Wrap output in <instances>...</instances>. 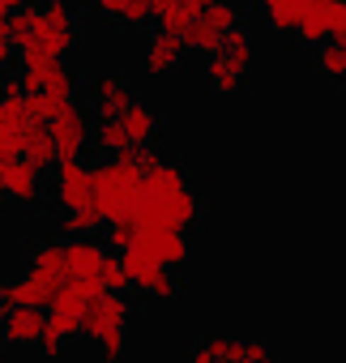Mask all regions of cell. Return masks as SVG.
Returning <instances> with one entry per match:
<instances>
[{
	"instance_id": "obj_22",
	"label": "cell",
	"mask_w": 346,
	"mask_h": 363,
	"mask_svg": "<svg viewBox=\"0 0 346 363\" xmlns=\"http://www.w3.org/2000/svg\"><path fill=\"white\" fill-rule=\"evenodd\" d=\"M244 69L227 56V52H210V65H206V82L214 94H240L244 90Z\"/></svg>"
},
{
	"instance_id": "obj_2",
	"label": "cell",
	"mask_w": 346,
	"mask_h": 363,
	"mask_svg": "<svg viewBox=\"0 0 346 363\" xmlns=\"http://www.w3.org/2000/svg\"><path fill=\"white\" fill-rule=\"evenodd\" d=\"M145 197V167H137L124 154H103V162L94 167V210L111 223V218H137Z\"/></svg>"
},
{
	"instance_id": "obj_31",
	"label": "cell",
	"mask_w": 346,
	"mask_h": 363,
	"mask_svg": "<svg viewBox=\"0 0 346 363\" xmlns=\"http://www.w3.org/2000/svg\"><path fill=\"white\" fill-rule=\"evenodd\" d=\"M43 5V18L60 30H77V9H73V0H39Z\"/></svg>"
},
{
	"instance_id": "obj_29",
	"label": "cell",
	"mask_w": 346,
	"mask_h": 363,
	"mask_svg": "<svg viewBox=\"0 0 346 363\" xmlns=\"http://www.w3.org/2000/svg\"><path fill=\"white\" fill-rule=\"evenodd\" d=\"M90 145H94L99 154H120V150H128L133 141H128V133H124V124H120V120H99V124H94Z\"/></svg>"
},
{
	"instance_id": "obj_25",
	"label": "cell",
	"mask_w": 346,
	"mask_h": 363,
	"mask_svg": "<svg viewBox=\"0 0 346 363\" xmlns=\"http://www.w3.org/2000/svg\"><path fill=\"white\" fill-rule=\"evenodd\" d=\"M303 9H308V0H261V13H265L269 30H278V35H295Z\"/></svg>"
},
{
	"instance_id": "obj_28",
	"label": "cell",
	"mask_w": 346,
	"mask_h": 363,
	"mask_svg": "<svg viewBox=\"0 0 346 363\" xmlns=\"http://www.w3.org/2000/svg\"><path fill=\"white\" fill-rule=\"evenodd\" d=\"M218 52H227L244 73H248V69H252V60H257V43H252V35H248L244 26H231V30L223 35V48H218Z\"/></svg>"
},
{
	"instance_id": "obj_36",
	"label": "cell",
	"mask_w": 346,
	"mask_h": 363,
	"mask_svg": "<svg viewBox=\"0 0 346 363\" xmlns=\"http://www.w3.org/2000/svg\"><path fill=\"white\" fill-rule=\"evenodd\" d=\"M120 154H124V158H133V162H137V167H145V171H150V167L162 158L154 145H128V150H120Z\"/></svg>"
},
{
	"instance_id": "obj_26",
	"label": "cell",
	"mask_w": 346,
	"mask_h": 363,
	"mask_svg": "<svg viewBox=\"0 0 346 363\" xmlns=\"http://www.w3.org/2000/svg\"><path fill=\"white\" fill-rule=\"evenodd\" d=\"M316 69L329 82H346V39H325L316 43Z\"/></svg>"
},
{
	"instance_id": "obj_24",
	"label": "cell",
	"mask_w": 346,
	"mask_h": 363,
	"mask_svg": "<svg viewBox=\"0 0 346 363\" xmlns=\"http://www.w3.org/2000/svg\"><path fill=\"white\" fill-rule=\"evenodd\" d=\"M329 13H333V0H308V9H303V18H299L295 39L308 43V48L325 43V39H329Z\"/></svg>"
},
{
	"instance_id": "obj_30",
	"label": "cell",
	"mask_w": 346,
	"mask_h": 363,
	"mask_svg": "<svg viewBox=\"0 0 346 363\" xmlns=\"http://www.w3.org/2000/svg\"><path fill=\"white\" fill-rule=\"evenodd\" d=\"M103 240H107V248H111V252L133 248V244H137V218H111V223H107V231H103Z\"/></svg>"
},
{
	"instance_id": "obj_3",
	"label": "cell",
	"mask_w": 346,
	"mask_h": 363,
	"mask_svg": "<svg viewBox=\"0 0 346 363\" xmlns=\"http://www.w3.org/2000/svg\"><path fill=\"white\" fill-rule=\"evenodd\" d=\"M9 35H13V48H18V60L22 65H35V60H52V56H69L77 48V30H60L43 18V5L26 0L22 9L9 13Z\"/></svg>"
},
{
	"instance_id": "obj_12",
	"label": "cell",
	"mask_w": 346,
	"mask_h": 363,
	"mask_svg": "<svg viewBox=\"0 0 346 363\" xmlns=\"http://www.w3.org/2000/svg\"><path fill=\"white\" fill-rule=\"evenodd\" d=\"M128 316H133L128 295H124V291H107V286H103V295L82 312V337L99 342V337H103V333H111V329H128Z\"/></svg>"
},
{
	"instance_id": "obj_7",
	"label": "cell",
	"mask_w": 346,
	"mask_h": 363,
	"mask_svg": "<svg viewBox=\"0 0 346 363\" xmlns=\"http://www.w3.org/2000/svg\"><path fill=\"white\" fill-rule=\"evenodd\" d=\"M22 86H26L30 94H48V99L60 103V107L77 99V77H73V69L65 65V56L22 65Z\"/></svg>"
},
{
	"instance_id": "obj_23",
	"label": "cell",
	"mask_w": 346,
	"mask_h": 363,
	"mask_svg": "<svg viewBox=\"0 0 346 363\" xmlns=\"http://www.w3.org/2000/svg\"><path fill=\"white\" fill-rule=\"evenodd\" d=\"M99 295H103V282H99V278H82V274H73V278L60 286V295H56L52 303H56V308H69V312L82 316Z\"/></svg>"
},
{
	"instance_id": "obj_34",
	"label": "cell",
	"mask_w": 346,
	"mask_h": 363,
	"mask_svg": "<svg viewBox=\"0 0 346 363\" xmlns=\"http://www.w3.org/2000/svg\"><path fill=\"white\" fill-rule=\"evenodd\" d=\"M18 60V48H13V35H9V18L0 13V73H9Z\"/></svg>"
},
{
	"instance_id": "obj_10",
	"label": "cell",
	"mask_w": 346,
	"mask_h": 363,
	"mask_svg": "<svg viewBox=\"0 0 346 363\" xmlns=\"http://www.w3.org/2000/svg\"><path fill=\"white\" fill-rule=\"evenodd\" d=\"M90 107H82L77 99L73 103H65L52 120H48V128H52V137H56V150H60V158H77L86 145H90V137H94V124H90Z\"/></svg>"
},
{
	"instance_id": "obj_27",
	"label": "cell",
	"mask_w": 346,
	"mask_h": 363,
	"mask_svg": "<svg viewBox=\"0 0 346 363\" xmlns=\"http://www.w3.org/2000/svg\"><path fill=\"white\" fill-rule=\"evenodd\" d=\"M107 218L94 210V206H82V210H60V235H99Z\"/></svg>"
},
{
	"instance_id": "obj_9",
	"label": "cell",
	"mask_w": 346,
	"mask_h": 363,
	"mask_svg": "<svg viewBox=\"0 0 346 363\" xmlns=\"http://www.w3.org/2000/svg\"><path fill=\"white\" fill-rule=\"evenodd\" d=\"M26 278L48 295V308H52V299L60 295V286L73 278V269H69V257H65V244L60 240H48V244H39L35 252H30V261H26Z\"/></svg>"
},
{
	"instance_id": "obj_14",
	"label": "cell",
	"mask_w": 346,
	"mask_h": 363,
	"mask_svg": "<svg viewBox=\"0 0 346 363\" xmlns=\"http://www.w3.org/2000/svg\"><path fill=\"white\" fill-rule=\"evenodd\" d=\"M180 60H184V39H180L176 30L154 26L150 39H145V48H141V69H145L150 77H167V73L180 69Z\"/></svg>"
},
{
	"instance_id": "obj_6",
	"label": "cell",
	"mask_w": 346,
	"mask_h": 363,
	"mask_svg": "<svg viewBox=\"0 0 346 363\" xmlns=\"http://www.w3.org/2000/svg\"><path fill=\"white\" fill-rule=\"evenodd\" d=\"M52 206L56 214L94 206V167H86L82 158H60L52 167Z\"/></svg>"
},
{
	"instance_id": "obj_37",
	"label": "cell",
	"mask_w": 346,
	"mask_h": 363,
	"mask_svg": "<svg viewBox=\"0 0 346 363\" xmlns=\"http://www.w3.org/2000/svg\"><path fill=\"white\" fill-rule=\"evenodd\" d=\"M22 5H26V0H0V13L9 18V13H13V9H22Z\"/></svg>"
},
{
	"instance_id": "obj_16",
	"label": "cell",
	"mask_w": 346,
	"mask_h": 363,
	"mask_svg": "<svg viewBox=\"0 0 346 363\" xmlns=\"http://www.w3.org/2000/svg\"><path fill=\"white\" fill-rule=\"evenodd\" d=\"M274 350L265 342H235V337H210L206 346H193V359L197 363H252V359H269Z\"/></svg>"
},
{
	"instance_id": "obj_32",
	"label": "cell",
	"mask_w": 346,
	"mask_h": 363,
	"mask_svg": "<svg viewBox=\"0 0 346 363\" xmlns=\"http://www.w3.org/2000/svg\"><path fill=\"white\" fill-rule=\"evenodd\" d=\"M99 282H103L107 291H128V269H124L120 252H111V257H107V265L99 269Z\"/></svg>"
},
{
	"instance_id": "obj_11",
	"label": "cell",
	"mask_w": 346,
	"mask_h": 363,
	"mask_svg": "<svg viewBox=\"0 0 346 363\" xmlns=\"http://www.w3.org/2000/svg\"><path fill=\"white\" fill-rule=\"evenodd\" d=\"M0 189H5V197L22 210H35L43 201V171L30 167L22 154L13 158H0Z\"/></svg>"
},
{
	"instance_id": "obj_38",
	"label": "cell",
	"mask_w": 346,
	"mask_h": 363,
	"mask_svg": "<svg viewBox=\"0 0 346 363\" xmlns=\"http://www.w3.org/2000/svg\"><path fill=\"white\" fill-rule=\"evenodd\" d=\"M5 201H9V197H5V189H0V206H5Z\"/></svg>"
},
{
	"instance_id": "obj_17",
	"label": "cell",
	"mask_w": 346,
	"mask_h": 363,
	"mask_svg": "<svg viewBox=\"0 0 346 363\" xmlns=\"http://www.w3.org/2000/svg\"><path fill=\"white\" fill-rule=\"evenodd\" d=\"M65 257H69V269L73 274L99 278V269L107 265L111 248H107V240H94V235H65Z\"/></svg>"
},
{
	"instance_id": "obj_8",
	"label": "cell",
	"mask_w": 346,
	"mask_h": 363,
	"mask_svg": "<svg viewBox=\"0 0 346 363\" xmlns=\"http://www.w3.org/2000/svg\"><path fill=\"white\" fill-rule=\"evenodd\" d=\"M133 248H141L145 257H154V261H162V265H171V269L189 265V257H193L189 231L162 227V223H137V244H133Z\"/></svg>"
},
{
	"instance_id": "obj_21",
	"label": "cell",
	"mask_w": 346,
	"mask_h": 363,
	"mask_svg": "<svg viewBox=\"0 0 346 363\" xmlns=\"http://www.w3.org/2000/svg\"><path fill=\"white\" fill-rule=\"evenodd\" d=\"M94 9H99L107 22L137 30V26H145V22L158 13V0H94Z\"/></svg>"
},
{
	"instance_id": "obj_5",
	"label": "cell",
	"mask_w": 346,
	"mask_h": 363,
	"mask_svg": "<svg viewBox=\"0 0 346 363\" xmlns=\"http://www.w3.org/2000/svg\"><path fill=\"white\" fill-rule=\"evenodd\" d=\"M120 261L128 269V286L133 291H141L150 299H180V282H176V269H171V265L145 257L141 248H124Z\"/></svg>"
},
{
	"instance_id": "obj_13",
	"label": "cell",
	"mask_w": 346,
	"mask_h": 363,
	"mask_svg": "<svg viewBox=\"0 0 346 363\" xmlns=\"http://www.w3.org/2000/svg\"><path fill=\"white\" fill-rule=\"evenodd\" d=\"M128 103H133V86H128L120 73H99V77H90V86H86V107H90L99 120H116Z\"/></svg>"
},
{
	"instance_id": "obj_4",
	"label": "cell",
	"mask_w": 346,
	"mask_h": 363,
	"mask_svg": "<svg viewBox=\"0 0 346 363\" xmlns=\"http://www.w3.org/2000/svg\"><path fill=\"white\" fill-rule=\"evenodd\" d=\"M244 22V13L231 5V0H214V5H206L189 26H184V52H197V56H210V52H218L223 48V35L231 30V26H240Z\"/></svg>"
},
{
	"instance_id": "obj_18",
	"label": "cell",
	"mask_w": 346,
	"mask_h": 363,
	"mask_svg": "<svg viewBox=\"0 0 346 363\" xmlns=\"http://www.w3.org/2000/svg\"><path fill=\"white\" fill-rule=\"evenodd\" d=\"M22 158H26L30 167H39L43 175H52V167L60 162V150H56V137H52L48 120H35V124L26 128V137H22Z\"/></svg>"
},
{
	"instance_id": "obj_1",
	"label": "cell",
	"mask_w": 346,
	"mask_h": 363,
	"mask_svg": "<svg viewBox=\"0 0 346 363\" xmlns=\"http://www.w3.org/2000/svg\"><path fill=\"white\" fill-rule=\"evenodd\" d=\"M137 223H162V227H180V231L201 223V193L193 189V179L180 162L158 158L145 171V197H141Z\"/></svg>"
},
{
	"instance_id": "obj_19",
	"label": "cell",
	"mask_w": 346,
	"mask_h": 363,
	"mask_svg": "<svg viewBox=\"0 0 346 363\" xmlns=\"http://www.w3.org/2000/svg\"><path fill=\"white\" fill-rule=\"evenodd\" d=\"M73 337H82V316L69 312V308H56L48 312V325H43V337H39V350L43 354H60Z\"/></svg>"
},
{
	"instance_id": "obj_39",
	"label": "cell",
	"mask_w": 346,
	"mask_h": 363,
	"mask_svg": "<svg viewBox=\"0 0 346 363\" xmlns=\"http://www.w3.org/2000/svg\"><path fill=\"white\" fill-rule=\"evenodd\" d=\"M0 111H5V94H0Z\"/></svg>"
},
{
	"instance_id": "obj_35",
	"label": "cell",
	"mask_w": 346,
	"mask_h": 363,
	"mask_svg": "<svg viewBox=\"0 0 346 363\" xmlns=\"http://www.w3.org/2000/svg\"><path fill=\"white\" fill-rule=\"evenodd\" d=\"M26 111H30L35 120H52V116L60 111V103H52L48 94H30V90H26Z\"/></svg>"
},
{
	"instance_id": "obj_20",
	"label": "cell",
	"mask_w": 346,
	"mask_h": 363,
	"mask_svg": "<svg viewBox=\"0 0 346 363\" xmlns=\"http://www.w3.org/2000/svg\"><path fill=\"white\" fill-rule=\"evenodd\" d=\"M116 120L124 124V133H128V141H133V145H154V141H158V133H162L158 111H154V107H145V103H137V99H133Z\"/></svg>"
},
{
	"instance_id": "obj_40",
	"label": "cell",
	"mask_w": 346,
	"mask_h": 363,
	"mask_svg": "<svg viewBox=\"0 0 346 363\" xmlns=\"http://www.w3.org/2000/svg\"><path fill=\"white\" fill-rule=\"evenodd\" d=\"M0 359H5V350H0Z\"/></svg>"
},
{
	"instance_id": "obj_15",
	"label": "cell",
	"mask_w": 346,
	"mask_h": 363,
	"mask_svg": "<svg viewBox=\"0 0 346 363\" xmlns=\"http://www.w3.org/2000/svg\"><path fill=\"white\" fill-rule=\"evenodd\" d=\"M43 325H48V312H43V308H35V303L5 308V329H0V342H5V346H13V350L39 346V337H43Z\"/></svg>"
},
{
	"instance_id": "obj_33",
	"label": "cell",
	"mask_w": 346,
	"mask_h": 363,
	"mask_svg": "<svg viewBox=\"0 0 346 363\" xmlns=\"http://www.w3.org/2000/svg\"><path fill=\"white\" fill-rule=\"evenodd\" d=\"M94 346H99V354H103V359H120V354H124V346H128V329H111V333H103Z\"/></svg>"
}]
</instances>
